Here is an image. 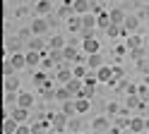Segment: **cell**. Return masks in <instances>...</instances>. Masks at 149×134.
I'll list each match as a JSON object with an SVG mask.
<instances>
[{
	"label": "cell",
	"instance_id": "34",
	"mask_svg": "<svg viewBox=\"0 0 149 134\" xmlns=\"http://www.w3.org/2000/svg\"><path fill=\"white\" fill-rule=\"evenodd\" d=\"M43 82H46V70H41V72H36V74H34V84H39V86H41Z\"/></svg>",
	"mask_w": 149,
	"mask_h": 134
},
{
	"label": "cell",
	"instance_id": "35",
	"mask_svg": "<svg viewBox=\"0 0 149 134\" xmlns=\"http://www.w3.org/2000/svg\"><path fill=\"white\" fill-rule=\"evenodd\" d=\"M106 113H108V115H118V113H120L118 103H108V105H106Z\"/></svg>",
	"mask_w": 149,
	"mask_h": 134
},
{
	"label": "cell",
	"instance_id": "30",
	"mask_svg": "<svg viewBox=\"0 0 149 134\" xmlns=\"http://www.w3.org/2000/svg\"><path fill=\"white\" fill-rule=\"evenodd\" d=\"M46 129H48V122H46V120H41V122H34V124H31V132H34V134H43Z\"/></svg>",
	"mask_w": 149,
	"mask_h": 134
},
{
	"label": "cell",
	"instance_id": "19",
	"mask_svg": "<svg viewBox=\"0 0 149 134\" xmlns=\"http://www.w3.org/2000/svg\"><path fill=\"white\" fill-rule=\"evenodd\" d=\"M60 113H65L68 117H74V115H77V105H74V101H72V98H70V101H65V103H63V108H60Z\"/></svg>",
	"mask_w": 149,
	"mask_h": 134
},
{
	"label": "cell",
	"instance_id": "25",
	"mask_svg": "<svg viewBox=\"0 0 149 134\" xmlns=\"http://www.w3.org/2000/svg\"><path fill=\"white\" fill-rule=\"evenodd\" d=\"M125 46L130 48V50H135V48H142V38H139L137 34H132V36L127 38V43H125Z\"/></svg>",
	"mask_w": 149,
	"mask_h": 134
},
{
	"label": "cell",
	"instance_id": "11",
	"mask_svg": "<svg viewBox=\"0 0 149 134\" xmlns=\"http://www.w3.org/2000/svg\"><path fill=\"white\" fill-rule=\"evenodd\" d=\"M17 105L31 108V105H34V93H29V91H19V93H17Z\"/></svg>",
	"mask_w": 149,
	"mask_h": 134
},
{
	"label": "cell",
	"instance_id": "4",
	"mask_svg": "<svg viewBox=\"0 0 149 134\" xmlns=\"http://www.w3.org/2000/svg\"><path fill=\"white\" fill-rule=\"evenodd\" d=\"M7 115H12V117L22 124V122H26V117H29V108H24V105H15Z\"/></svg>",
	"mask_w": 149,
	"mask_h": 134
},
{
	"label": "cell",
	"instance_id": "27",
	"mask_svg": "<svg viewBox=\"0 0 149 134\" xmlns=\"http://www.w3.org/2000/svg\"><path fill=\"white\" fill-rule=\"evenodd\" d=\"M79 129H82V122H79L77 117H70V122H68V132H72V134H79Z\"/></svg>",
	"mask_w": 149,
	"mask_h": 134
},
{
	"label": "cell",
	"instance_id": "37",
	"mask_svg": "<svg viewBox=\"0 0 149 134\" xmlns=\"http://www.w3.org/2000/svg\"><path fill=\"white\" fill-rule=\"evenodd\" d=\"M113 53H116V55H125V53H127V46H116Z\"/></svg>",
	"mask_w": 149,
	"mask_h": 134
},
{
	"label": "cell",
	"instance_id": "5",
	"mask_svg": "<svg viewBox=\"0 0 149 134\" xmlns=\"http://www.w3.org/2000/svg\"><path fill=\"white\" fill-rule=\"evenodd\" d=\"M96 79H99V84H108L111 79H113V67H104L101 65L96 70Z\"/></svg>",
	"mask_w": 149,
	"mask_h": 134
},
{
	"label": "cell",
	"instance_id": "43",
	"mask_svg": "<svg viewBox=\"0 0 149 134\" xmlns=\"http://www.w3.org/2000/svg\"><path fill=\"white\" fill-rule=\"evenodd\" d=\"M70 134H72V132H70Z\"/></svg>",
	"mask_w": 149,
	"mask_h": 134
},
{
	"label": "cell",
	"instance_id": "14",
	"mask_svg": "<svg viewBox=\"0 0 149 134\" xmlns=\"http://www.w3.org/2000/svg\"><path fill=\"white\" fill-rule=\"evenodd\" d=\"M101 65H104V60H101V53H91V55L87 57V67H89V70H99Z\"/></svg>",
	"mask_w": 149,
	"mask_h": 134
},
{
	"label": "cell",
	"instance_id": "26",
	"mask_svg": "<svg viewBox=\"0 0 149 134\" xmlns=\"http://www.w3.org/2000/svg\"><path fill=\"white\" fill-rule=\"evenodd\" d=\"M74 105H77V113H87V110H89V98L79 96V98L74 101Z\"/></svg>",
	"mask_w": 149,
	"mask_h": 134
},
{
	"label": "cell",
	"instance_id": "32",
	"mask_svg": "<svg viewBox=\"0 0 149 134\" xmlns=\"http://www.w3.org/2000/svg\"><path fill=\"white\" fill-rule=\"evenodd\" d=\"M48 46H51V48H65V38H63V36H53Z\"/></svg>",
	"mask_w": 149,
	"mask_h": 134
},
{
	"label": "cell",
	"instance_id": "9",
	"mask_svg": "<svg viewBox=\"0 0 149 134\" xmlns=\"http://www.w3.org/2000/svg\"><path fill=\"white\" fill-rule=\"evenodd\" d=\"M68 122H70V117L65 113H58V115H53V129L55 132H63L65 127H68Z\"/></svg>",
	"mask_w": 149,
	"mask_h": 134
},
{
	"label": "cell",
	"instance_id": "12",
	"mask_svg": "<svg viewBox=\"0 0 149 134\" xmlns=\"http://www.w3.org/2000/svg\"><path fill=\"white\" fill-rule=\"evenodd\" d=\"M68 89L72 91V96H79V91H82V86H84V79H77V77H72V79L65 84Z\"/></svg>",
	"mask_w": 149,
	"mask_h": 134
},
{
	"label": "cell",
	"instance_id": "17",
	"mask_svg": "<svg viewBox=\"0 0 149 134\" xmlns=\"http://www.w3.org/2000/svg\"><path fill=\"white\" fill-rule=\"evenodd\" d=\"M63 55H65V60H70V62H77V57H79V53H77V48H74L72 43L63 48Z\"/></svg>",
	"mask_w": 149,
	"mask_h": 134
},
{
	"label": "cell",
	"instance_id": "29",
	"mask_svg": "<svg viewBox=\"0 0 149 134\" xmlns=\"http://www.w3.org/2000/svg\"><path fill=\"white\" fill-rule=\"evenodd\" d=\"M137 24H139V19H137V17H125V22H123V26L127 29V31H135Z\"/></svg>",
	"mask_w": 149,
	"mask_h": 134
},
{
	"label": "cell",
	"instance_id": "8",
	"mask_svg": "<svg viewBox=\"0 0 149 134\" xmlns=\"http://www.w3.org/2000/svg\"><path fill=\"white\" fill-rule=\"evenodd\" d=\"M70 98H74V96H72V91H70V89H68V86H65V84L55 86V101L65 103V101H70Z\"/></svg>",
	"mask_w": 149,
	"mask_h": 134
},
{
	"label": "cell",
	"instance_id": "10",
	"mask_svg": "<svg viewBox=\"0 0 149 134\" xmlns=\"http://www.w3.org/2000/svg\"><path fill=\"white\" fill-rule=\"evenodd\" d=\"M72 10L77 15H87V12H91V3L89 0H72Z\"/></svg>",
	"mask_w": 149,
	"mask_h": 134
},
{
	"label": "cell",
	"instance_id": "24",
	"mask_svg": "<svg viewBox=\"0 0 149 134\" xmlns=\"http://www.w3.org/2000/svg\"><path fill=\"white\" fill-rule=\"evenodd\" d=\"M5 91H19V82L15 77H5Z\"/></svg>",
	"mask_w": 149,
	"mask_h": 134
},
{
	"label": "cell",
	"instance_id": "38",
	"mask_svg": "<svg viewBox=\"0 0 149 134\" xmlns=\"http://www.w3.org/2000/svg\"><path fill=\"white\" fill-rule=\"evenodd\" d=\"M96 82H99V79H96V74H87V77H84V84H91V86H94Z\"/></svg>",
	"mask_w": 149,
	"mask_h": 134
},
{
	"label": "cell",
	"instance_id": "3",
	"mask_svg": "<svg viewBox=\"0 0 149 134\" xmlns=\"http://www.w3.org/2000/svg\"><path fill=\"white\" fill-rule=\"evenodd\" d=\"M91 129H94V134H104L111 129V124H108V117H94V122H91Z\"/></svg>",
	"mask_w": 149,
	"mask_h": 134
},
{
	"label": "cell",
	"instance_id": "2",
	"mask_svg": "<svg viewBox=\"0 0 149 134\" xmlns=\"http://www.w3.org/2000/svg\"><path fill=\"white\" fill-rule=\"evenodd\" d=\"M99 48H101V43L96 41L94 36H87V38H82V50H84L87 55H91V53H99Z\"/></svg>",
	"mask_w": 149,
	"mask_h": 134
},
{
	"label": "cell",
	"instance_id": "40",
	"mask_svg": "<svg viewBox=\"0 0 149 134\" xmlns=\"http://www.w3.org/2000/svg\"><path fill=\"white\" fill-rule=\"evenodd\" d=\"M113 77L116 79H123V70H120V67H113Z\"/></svg>",
	"mask_w": 149,
	"mask_h": 134
},
{
	"label": "cell",
	"instance_id": "20",
	"mask_svg": "<svg viewBox=\"0 0 149 134\" xmlns=\"http://www.w3.org/2000/svg\"><path fill=\"white\" fill-rule=\"evenodd\" d=\"M96 24H99V29H108L111 24H113V22H111V15L108 12H99L96 15Z\"/></svg>",
	"mask_w": 149,
	"mask_h": 134
},
{
	"label": "cell",
	"instance_id": "23",
	"mask_svg": "<svg viewBox=\"0 0 149 134\" xmlns=\"http://www.w3.org/2000/svg\"><path fill=\"white\" fill-rule=\"evenodd\" d=\"M43 48H46V43H43L41 36H34L31 41H29V50H41L43 53Z\"/></svg>",
	"mask_w": 149,
	"mask_h": 134
},
{
	"label": "cell",
	"instance_id": "22",
	"mask_svg": "<svg viewBox=\"0 0 149 134\" xmlns=\"http://www.w3.org/2000/svg\"><path fill=\"white\" fill-rule=\"evenodd\" d=\"M108 15H111V22H113V24H123L125 22V15H123V10H108Z\"/></svg>",
	"mask_w": 149,
	"mask_h": 134
},
{
	"label": "cell",
	"instance_id": "39",
	"mask_svg": "<svg viewBox=\"0 0 149 134\" xmlns=\"http://www.w3.org/2000/svg\"><path fill=\"white\" fill-rule=\"evenodd\" d=\"M137 93L142 96V98H147V96H149V89H147V86H139V89H137Z\"/></svg>",
	"mask_w": 149,
	"mask_h": 134
},
{
	"label": "cell",
	"instance_id": "15",
	"mask_svg": "<svg viewBox=\"0 0 149 134\" xmlns=\"http://www.w3.org/2000/svg\"><path fill=\"white\" fill-rule=\"evenodd\" d=\"M10 60H12V65H15V70H22V67H26V55H22L19 50L12 53V55H10Z\"/></svg>",
	"mask_w": 149,
	"mask_h": 134
},
{
	"label": "cell",
	"instance_id": "33",
	"mask_svg": "<svg viewBox=\"0 0 149 134\" xmlns=\"http://www.w3.org/2000/svg\"><path fill=\"white\" fill-rule=\"evenodd\" d=\"M17 101V96H15V91H5V105L10 108V105Z\"/></svg>",
	"mask_w": 149,
	"mask_h": 134
},
{
	"label": "cell",
	"instance_id": "7",
	"mask_svg": "<svg viewBox=\"0 0 149 134\" xmlns=\"http://www.w3.org/2000/svg\"><path fill=\"white\" fill-rule=\"evenodd\" d=\"M41 60H43L41 50H29L26 53V67H41Z\"/></svg>",
	"mask_w": 149,
	"mask_h": 134
},
{
	"label": "cell",
	"instance_id": "41",
	"mask_svg": "<svg viewBox=\"0 0 149 134\" xmlns=\"http://www.w3.org/2000/svg\"><path fill=\"white\" fill-rule=\"evenodd\" d=\"M137 89H139V86H135V84H127V96H130V93H137Z\"/></svg>",
	"mask_w": 149,
	"mask_h": 134
},
{
	"label": "cell",
	"instance_id": "36",
	"mask_svg": "<svg viewBox=\"0 0 149 134\" xmlns=\"http://www.w3.org/2000/svg\"><path fill=\"white\" fill-rule=\"evenodd\" d=\"M53 65H55V62L51 60V57H43V60H41V70H51Z\"/></svg>",
	"mask_w": 149,
	"mask_h": 134
},
{
	"label": "cell",
	"instance_id": "28",
	"mask_svg": "<svg viewBox=\"0 0 149 134\" xmlns=\"http://www.w3.org/2000/svg\"><path fill=\"white\" fill-rule=\"evenodd\" d=\"M94 93H96V86H91V84H84L82 91H79V96H84V98H91ZM79 96H77V98H79Z\"/></svg>",
	"mask_w": 149,
	"mask_h": 134
},
{
	"label": "cell",
	"instance_id": "6",
	"mask_svg": "<svg viewBox=\"0 0 149 134\" xmlns=\"http://www.w3.org/2000/svg\"><path fill=\"white\" fill-rule=\"evenodd\" d=\"M17 127H19V122H17L12 115H5V120H3V134H15Z\"/></svg>",
	"mask_w": 149,
	"mask_h": 134
},
{
	"label": "cell",
	"instance_id": "1",
	"mask_svg": "<svg viewBox=\"0 0 149 134\" xmlns=\"http://www.w3.org/2000/svg\"><path fill=\"white\" fill-rule=\"evenodd\" d=\"M48 26H51V24H48V19L36 17L34 22H31V26H29V29H31V34H34V36H41V34H46V31H48Z\"/></svg>",
	"mask_w": 149,
	"mask_h": 134
},
{
	"label": "cell",
	"instance_id": "31",
	"mask_svg": "<svg viewBox=\"0 0 149 134\" xmlns=\"http://www.w3.org/2000/svg\"><path fill=\"white\" fill-rule=\"evenodd\" d=\"M72 74L77 77V79H84V77L89 74V72H87V65H77V67H72Z\"/></svg>",
	"mask_w": 149,
	"mask_h": 134
},
{
	"label": "cell",
	"instance_id": "13",
	"mask_svg": "<svg viewBox=\"0 0 149 134\" xmlns=\"http://www.w3.org/2000/svg\"><path fill=\"white\" fill-rule=\"evenodd\" d=\"M72 77H74V74H72V70H68V67H60L58 74H55V79H58V84H68Z\"/></svg>",
	"mask_w": 149,
	"mask_h": 134
},
{
	"label": "cell",
	"instance_id": "21",
	"mask_svg": "<svg viewBox=\"0 0 149 134\" xmlns=\"http://www.w3.org/2000/svg\"><path fill=\"white\" fill-rule=\"evenodd\" d=\"M68 26H70V31H82V15H72L68 19Z\"/></svg>",
	"mask_w": 149,
	"mask_h": 134
},
{
	"label": "cell",
	"instance_id": "42",
	"mask_svg": "<svg viewBox=\"0 0 149 134\" xmlns=\"http://www.w3.org/2000/svg\"><path fill=\"white\" fill-rule=\"evenodd\" d=\"M144 15H147V17H149V5H147V7H144Z\"/></svg>",
	"mask_w": 149,
	"mask_h": 134
},
{
	"label": "cell",
	"instance_id": "16",
	"mask_svg": "<svg viewBox=\"0 0 149 134\" xmlns=\"http://www.w3.org/2000/svg\"><path fill=\"white\" fill-rule=\"evenodd\" d=\"M130 129H132L135 134H142V129H147V120H142V117H132V120H130Z\"/></svg>",
	"mask_w": 149,
	"mask_h": 134
},
{
	"label": "cell",
	"instance_id": "18",
	"mask_svg": "<svg viewBox=\"0 0 149 134\" xmlns=\"http://www.w3.org/2000/svg\"><path fill=\"white\" fill-rule=\"evenodd\" d=\"M36 15H39V17H46V15H48L51 12V3H48V0H36Z\"/></svg>",
	"mask_w": 149,
	"mask_h": 134
}]
</instances>
